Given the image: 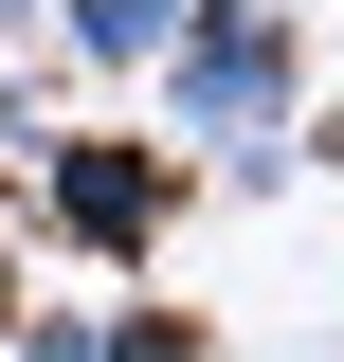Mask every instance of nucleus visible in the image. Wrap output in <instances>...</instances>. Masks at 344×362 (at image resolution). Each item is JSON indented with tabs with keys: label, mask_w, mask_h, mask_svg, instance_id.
Returning <instances> with one entry per match:
<instances>
[{
	"label": "nucleus",
	"mask_w": 344,
	"mask_h": 362,
	"mask_svg": "<svg viewBox=\"0 0 344 362\" xmlns=\"http://www.w3.org/2000/svg\"><path fill=\"white\" fill-rule=\"evenodd\" d=\"M55 54V0H0V73H37Z\"/></svg>",
	"instance_id": "423d86ee"
},
{
	"label": "nucleus",
	"mask_w": 344,
	"mask_h": 362,
	"mask_svg": "<svg viewBox=\"0 0 344 362\" xmlns=\"http://www.w3.org/2000/svg\"><path fill=\"white\" fill-rule=\"evenodd\" d=\"M18 199H37V235H55V254L145 272V254H164V218H181V145H164V127H55Z\"/></svg>",
	"instance_id": "f03ea898"
},
{
	"label": "nucleus",
	"mask_w": 344,
	"mask_h": 362,
	"mask_svg": "<svg viewBox=\"0 0 344 362\" xmlns=\"http://www.w3.org/2000/svg\"><path fill=\"white\" fill-rule=\"evenodd\" d=\"M217 18H272V0H217Z\"/></svg>",
	"instance_id": "0eeeda50"
},
{
	"label": "nucleus",
	"mask_w": 344,
	"mask_h": 362,
	"mask_svg": "<svg viewBox=\"0 0 344 362\" xmlns=\"http://www.w3.org/2000/svg\"><path fill=\"white\" fill-rule=\"evenodd\" d=\"M37 145H55V109H37V73H0V181H37Z\"/></svg>",
	"instance_id": "39448f33"
},
{
	"label": "nucleus",
	"mask_w": 344,
	"mask_h": 362,
	"mask_svg": "<svg viewBox=\"0 0 344 362\" xmlns=\"http://www.w3.org/2000/svg\"><path fill=\"white\" fill-rule=\"evenodd\" d=\"M164 145L181 163H217V181H290V18H181L164 37Z\"/></svg>",
	"instance_id": "f257e3e1"
},
{
	"label": "nucleus",
	"mask_w": 344,
	"mask_h": 362,
	"mask_svg": "<svg viewBox=\"0 0 344 362\" xmlns=\"http://www.w3.org/2000/svg\"><path fill=\"white\" fill-rule=\"evenodd\" d=\"M181 18H200V0H55V54H73V73H164Z\"/></svg>",
	"instance_id": "20e7f679"
},
{
	"label": "nucleus",
	"mask_w": 344,
	"mask_h": 362,
	"mask_svg": "<svg viewBox=\"0 0 344 362\" xmlns=\"http://www.w3.org/2000/svg\"><path fill=\"white\" fill-rule=\"evenodd\" d=\"M18 362H217L181 308H127V290H55V308H18Z\"/></svg>",
	"instance_id": "7ed1b4c3"
}]
</instances>
